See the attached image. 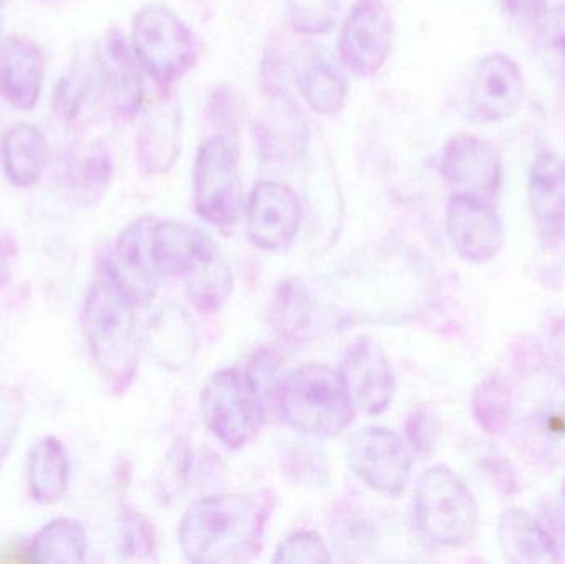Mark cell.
Returning <instances> with one entry per match:
<instances>
[{"label": "cell", "mask_w": 565, "mask_h": 564, "mask_svg": "<svg viewBox=\"0 0 565 564\" xmlns=\"http://www.w3.org/2000/svg\"><path fill=\"white\" fill-rule=\"evenodd\" d=\"M131 46L142 72L162 88L179 82L199 56L192 30L171 7L159 2L136 13Z\"/></svg>", "instance_id": "8992f818"}, {"label": "cell", "mask_w": 565, "mask_h": 564, "mask_svg": "<svg viewBox=\"0 0 565 564\" xmlns=\"http://www.w3.org/2000/svg\"><path fill=\"white\" fill-rule=\"evenodd\" d=\"M182 111L175 98L154 109L138 136V162L146 174H166L181 152Z\"/></svg>", "instance_id": "7402d4cb"}, {"label": "cell", "mask_w": 565, "mask_h": 564, "mask_svg": "<svg viewBox=\"0 0 565 564\" xmlns=\"http://www.w3.org/2000/svg\"><path fill=\"white\" fill-rule=\"evenodd\" d=\"M527 195L544 238L565 241V159L556 152H540L531 166Z\"/></svg>", "instance_id": "44dd1931"}, {"label": "cell", "mask_w": 565, "mask_h": 564, "mask_svg": "<svg viewBox=\"0 0 565 564\" xmlns=\"http://www.w3.org/2000/svg\"><path fill=\"white\" fill-rule=\"evenodd\" d=\"M215 123L221 128L227 129L228 132H237L238 119H241V108L235 102L231 89H217L212 96L211 105H209Z\"/></svg>", "instance_id": "d590c367"}, {"label": "cell", "mask_w": 565, "mask_h": 564, "mask_svg": "<svg viewBox=\"0 0 565 564\" xmlns=\"http://www.w3.org/2000/svg\"><path fill=\"white\" fill-rule=\"evenodd\" d=\"M339 374L355 409L379 416L391 406L395 394L394 371L382 348L371 338H358L349 344Z\"/></svg>", "instance_id": "2e32d148"}, {"label": "cell", "mask_w": 565, "mask_h": 564, "mask_svg": "<svg viewBox=\"0 0 565 564\" xmlns=\"http://www.w3.org/2000/svg\"><path fill=\"white\" fill-rule=\"evenodd\" d=\"M541 50L554 78L565 86V3L551 6L541 20Z\"/></svg>", "instance_id": "d6a6232c"}, {"label": "cell", "mask_w": 565, "mask_h": 564, "mask_svg": "<svg viewBox=\"0 0 565 564\" xmlns=\"http://www.w3.org/2000/svg\"><path fill=\"white\" fill-rule=\"evenodd\" d=\"M551 350H553L554 363L557 373L563 377L565 384V317L557 321L551 334Z\"/></svg>", "instance_id": "f35d334b"}, {"label": "cell", "mask_w": 565, "mask_h": 564, "mask_svg": "<svg viewBox=\"0 0 565 564\" xmlns=\"http://www.w3.org/2000/svg\"><path fill=\"white\" fill-rule=\"evenodd\" d=\"M275 563H329L328 549L312 532H292L278 546Z\"/></svg>", "instance_id": "e575fe53"}, {"label": "cell", "mask_w": 565, "mask_h": 564, "mask_svg": "<svg viewBox=\"0 0 565 564\" xmlns=\"http://www.w3.org/2000/svg\"><path fill=\"white\" fill-rule=\"evenodd\" d=\"M161 275L184 281L192 305L202 313L224 307L234 290V274L211 235L184 222H161L154 228Z\"/></svg>", "instance_id": "3957f363"}, {"label": "cell", "mask_w": 565, "mask_h": 564, "mask_svg": "<svg viewBox=\"0 0 565 564\" xmlns=\"http://www.w3.org/2000/svg\"><path fill=\"white\" fill-rule=\"evenodd\" d=\"M447 232L455 251L473 264L493 260L504 244V228L491 202L468 194L451 195Z\"/></svg>", "instance_id": "e0dca14e"}, {"label": "cell", "mask_w": 565, "mask_h": 564, "mask_svg": "<svg viewBox=\"0 0 565 564\" xmlns=\"http://www.w3.org/2000/svg\"><path fill=\"white\" fill-rule=\"evenodd\" d=\"M278 409L282 423L291 429L332 437L352 423L355 407L339 371L311 363L302 364L286 377Z\"/></svg>", "instance_id": "277c9868"}, {"label": "cell", "mask_w": 565, "mask_h": 564, "mask_svg": "<svg viewBox=\"0 0 565 564\" xmlns=\"http://www.w3.org/2000/svg\"><path fill=\"white\" fill-rule=\"evenodd\" d=\"M149 347L162 366L182 370L194 360L198 334L194 321L181 305L168 304L152 318Z\"/></svg>", "instance_id": "4316f807"}, {"label": "cell", "mask_w": 565, "mask_h": 564, "mask_svg": "<svg viewBox=\"0 0 565 564\" xmlns=\"http://www.w3.org/2000/svg\"><path fill=\"white\" fill-rule=\"evenodd\" d=\"M440 172L457 194L491 202L503 184V159L493 142L471 132L448 139L441 152Z\"/></svg>", "instance_id": "5bb4252c"}, {"label": "cell", "mask_w": 565, "mask_h": 564, "mask_svg": "<svg viewBox=\"0 0 565 564\" xmlns=\"http://www.w3.org/2000/svg\"><path fill=\"white\" fill-rule=\"evenodd\" d=\"M113 156L102 141L76 146L65 166V188L76 207H95L113 181Z\"/></svg>", "instance_id": "603a6c76"}, {"label": "cell", "mask_w": 565, "mask_h": 564, "mask_svg": "<svg viewBox=\"0 0 565 564\" xmlns=\"http://www.w3.org/2000/svg\"><path fill=\"white\" fill-rule=\"evenodd\" d=\"M526 96L520 63L504 52L484 55L475 66L467 95V113L480 125H498L518 115Z\"/></svg>", "instance_id": "7c38bea8"}, {"label": "cell", "mask_w": 565, "mask_h": 564, "mask_svg": "<svg viewBox=\"0 0 565 564\" xmlns=\"http://www.w3.org/2000/svg\"><path fill=\"white\" fill-rule=\"evenodd\" d=\"M341 2L339 0H288L286 19L295 32L301 35H328L338 25Z\"/></svg>", "instance_id": "4dcf8cb0"}, {"label": "cell", "mask_w": 565, "mask_h": 564, "mask_svg": "<svg viewBox=\"0 0 565 564\" xmlns=\"http://www.w3.org/2000/svg\"><path fill=\"white\" fill-rule=\"evenodd\" d=\"M98 79L108 102L122 116H135L145 105L142 68L131 43L119 29H109L96 53Z\"/></svg>", "instance_id": "d6986e66"}, {"label": "cell", "mask_w": 565, "mask_h": 564, "mask_svg": "<svg viewBox=\"0 0 565 564\" xmlns=\"http://www.w3.org/2000/svg\"><path fill=\"white\" fill-rule=\"evenodd\" d=\"M70 459L66 447L56 436H45L33 444L26 457V486L33 502L56 506L66 496Z\"/></svg>", "instance_id": "484cf974"}, {"label": "cell", "mask_w": 565, "mask_h": 564, "mask_svg": "<svg viewBox=\"0 0 565 564\" xmlns=\"http://www.w3.org/2000/svg\"><path fill=\"white\" fill-rule=\"evenodd\" d=\"M268 510L241 493L205 497L189 507L179 526V545L189 562L247 563L264 549Z\"/></svg>", "instance_id": "6da1fadb"}, {"label": "cell", "mask_w": 565, "mask_h": 564, "mask_svg": "<svg viewBox=\"0 0 565 564\" xmlns=\"http://www.w3.org/2000/svg\"><path fill=\"white\" fill-rule=\"evenodd\" d=\"M407 434L411 437V443L414 444L418 453L428 454L434 449L435 444V427L430 417L424 411H418L414 414L407 424Z\"/></svg>", "instance_id": "8d00e7d4"}, {"label": "cell", "mask_w": 565, "mask_h": 564, "mask_svg": "<svg viewBox=\"0 0 565 564\" xmlns=\"http://www.w3.org/2000/svg\"><path fill=\"white\" fill-rule=\"evenodd\" d=\"M504 9L520 22L537 26L551 9V0H504Z\"/></svg>", "instance_id": "74e56055"}, {"label": "cell", "mask_w": 565, "mask_h": 564, "mask_svg": "<svg viewBox=\"0 0 565 564\" xmlns=\"http://www.w3.org/2000/svg\"><path fill=\"white\" fill-rule=\"evenodd\" d=\"M471 411L478 426L491 436L503 434L513 417V393L501 376H490L478 384L471 397Z\"/></svg>", "instance_id": "f1b7e54d"}, {"label": "cell", "mask_w": 565, "mask_h": 564, "mask_svg": "<svg viewBox=\"0 0 565 564\" xmlns=\"http://www.w3.org/2000/svg\"><path fill=\"white\" fill-rule=\"evenodd\" d=\"M254 138L262 161L282 171L296 168L308 152L309 126L305 115L291 95L271 78L254 121Z\"/></svg>", "instance_id": "9c48e42d"}, {"label": "cell", "mask_w": 565, "mask_h": 564, "mask_svg": "<svg viewBox=\"0 0 565 564\" xmlns=\"http://www.w3.org/2000/svg\"><path fill=\"white\" fill-rule=\"evenodd\" d=\"M395 25L382 0H359L339 32L338 58L358 78H372L387 62Z\"/></svg>", "instance_id": "30bf717a"}, {"label": "cell", "mask_w": 565, "mask_h": 564, "mask_svg": "<svg viewBox=\"0 0 565 564\" xmlns=\"http://www.w3.org/2000/svg\"><path fill=\"white\" fill-rule=\"evenodd\" d=\"M245 221L255 247L271 252L288 248L302 221L298 195L282 182H258L245 204Z\"/></svg>", "instance_id": "9a60e30c"}, {"label": "cell", "mask_w": 565, "mask_h": 564, "mask_svg": "<svg viewBox=\"0 0 565 564\" xmlns=\"http://www.w3.org/2000/svg\"><path fill=\"white\" fill-rule=\"evenodd\" d=\"M0 155L7 181L19 189L32 188L49 166V141L35 125L17 123L3 135Z\"/></svg>", "instance_id": "cb8c5ba5"}, {"label": "cell", "mask_w": 565, "mask_h": 564, "mask_svg": "<svg viewBox=\"0 0 565 564\" xmlns=\"http://www.w3.org/2000/svg\"><path fill=\"white\" fill-rule=\"evenodd\" d=\"M135 308L106 272L89 287L83 301L82 327L89 353L99 376L115 394L126 393L138 373Z\"/></svg>", "instance_id": "7a4b0ae2"}, {"label": "cell", "mask_w": 565, "mask_h": 564, "mask_svg": "<svg viewBox=\"0 0 565 564\" xmlns=\"http://www.w3.org/2000/svg\"><path fill=\"white\" fill-rule=\"evenodd\" d=\"M415 522L425 539L458 549L473 540L478 507L460 476L447 466L425 470L415 490Z\"/></svg>", "instance_id": "5b68a950"}, {"label": "cell", "mask_w": 565, "mask_h": 564, "mask_svg": "<svg viewBox=\"0 0 565 564\" xmlns=\"http://www.w3.org/2000/svg\"><path fill=\"white\" fill-rule=\"evenodd\" d=\"M201 411L207 429L228 449L247 446L264 426V397L247 371L212 374L202 390Z\"/></svg>", "instance_id": "52a82bcc"}, {"label": "cell", "mask_w": 565, "mask_h": 564, "mask_svg": "<svg viewBox=\"0 0 565 564\" xmlns=\"http://www.w3.org/2000/svg\"><path fill=\"white\" fill-rule=\"evenodd\" d=\"M88 535L78 520L60 517L43 525L30 543L33 562L43 564L85 563Z\"/></svg>", "instance_id": "83f0119b"}, {"label": "cell", "mask_w": 565, "mask_h": 564, "mask_svg": "<svg viewBox=\"0 0 565 564\" xmlns=\"http://www.w3.org/2000/svg\"><path fill=\"white\" fill-rule=\"evenodd\" d=\"M501 552L510 563L561 562L556 540L530 513L510 509L503 513L498 526Z\"/></svg>", "instance_id": "d4e9b609"}, {"label": "cell", "mask_w": 565, "mask_h": 564, "mask_svg": "<svg viewBox=\"0 0 565 564\" xmlns=\"http://www.w3.org/2000/svg\"><path fill=\"white\" fill-rule=\"evenodd\" d=\"M292 75L299 95L319 115L344 108L349 83L341 60L326 46L306 42L292 53Z\"/></svg>", "instance_id": "ac0fdd59"}, {"label": "cell", "mask_w": 565, "mask_h": 564, "mask_svg": "<svg viewBox=\"0 0 565 564\" xmlns=\"http://www.w3.org/2000/svg\"><path fill=\"white\" fill-rule=\"evenodd\" d=\"M45 55L35 40L7 35L0 42V95L13 108L32 111L42 95Z\"/></svg>", "instance_id": "ffe728a7"}, {"label": "cell", "mask_w": 565, "mask_h": 564, "mask_svg": "<svg viewBox=\"0 0 565 564\" xmlns=\"http://www.w3.org/2000/svg\"><path fill=\"white\" fill-rule=\"evenodd\" d=\"M10 280H12V267H10L6 247H3L2 241H0V290H3Z\"/></svg>", "instance_id": "ab89813d"}, {"label": "cell", "mask_w": 565, "mask_h": 564, "mask_svg": "<svg viewBox=\"0 0 565 564\" xmlns=\"http://www.w3.org/2000/svg\"><path fill=\"white\" fill-rule=\"evenodd\" d=\"M151 215H141L119 234L105 272L115 287L135 307H146L158 294L159 265L156 258L154 228Z\"/></svg>", "instance_id": "8fae6325"}, {"label": "cell", "mask_w": 565, "mask_h": 564, "mask_svg": "<svg viewBox=\"0 0 565 564\" xmlns=\"http://www.w3.org/2000/svg\"><path fill=\"white\" fill-rule=\"evenodd\" d=\"M25 417V397L17 387L0 386V469L12 453Z\"/></svg>", "instance_id": "836d02e7"}, {"label": "cell", "mask_w": 565, "mask_h": 564, "mask_svg": "<svg viewBox=\"0 0 565 564\" xmlns=\"http://www.w3.org/2000/svg\"><path fill=\"white\" fill-rule=\"evenodd\" d=\"M119 552L126 562H154L156 542L151 523L138 512H126L119 522Z\"/></svg>", "instance_id": "1f68e13d"}, {"label": "cell", "mask_w": 565, "mask_h": 564, "mask_svg": "<svg viewBox=\"0 0 565 564\" xmlns=\"http://www.w3.org/2000/svg\"><path fill=\"white\" fill-rule=\"evenodd\" d=\"M564 500H565V483H564Z\"/></svg>", "instance_id": "60d3db41"}, {"label": "cell", "mask_w": 565, "mask_h": 564, "mask_svg": "<svg viewBox=\"0 0 565 564\" xmlns=\"http://www.w3.org/2000/svg\"><path fill=\"white\" fill-rule=\"evenodd\" d=\"M348 462L365 486L385 496H398L411 479L407 446L384 427L358 430L349 440Z\"/></svg>", "instance_id": "4fadbf2b"}, {"label": "cell", "mask_w": 565, "mask_h": 564, "mask_svg": "<svg viewBox=\"0 0 565 564\" xmlns=\"http://www.w3.org/2000/svg\"><path fill=\"white\" fill-rule=\"evenodd\" d=\"M194 205L202 219L234 225L245 211L237 142L225 135L205 139L194 162Z\"/></svg>", "instance_id": "ba28073f"}, {"label": "cell", "mask_w": 565, "mask_h": 564, "mask_svg": "<svg viewBox=\"0 0 565 564\" xmlns=\"http://www.w3.org/2000/svg\"><path fill=\"white\" fill-rule=\"evenodd\" d=\"M95 78H98L96 55L93 60L78 58L70 66L68 73L56 85L53 96L55 111L63 119H73L78 115Z\"/></svg>", "instance_id": "f546056e"}]
</instances>
